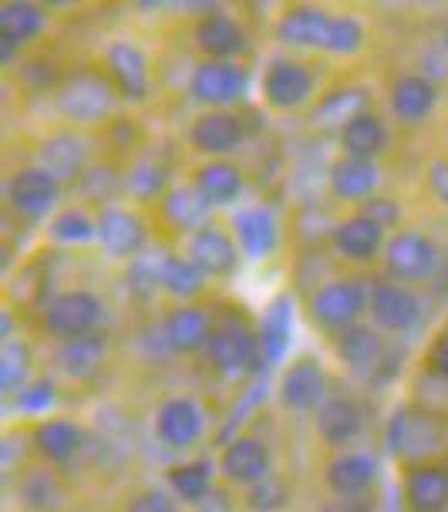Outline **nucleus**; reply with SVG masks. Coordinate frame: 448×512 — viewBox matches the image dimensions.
<instances>
[{
    "label": "nucleus",
    "instance_id": "obj_1",
    "mask_svg": "<svg viewBox=\"0 0 448 512\" xmlns=\"http://www.w3.org/2000/svg\"><path fill=\"white\" fill-rule=\"evenodd\" d=\"M54 105L71 122H98L115 108V91L98 71H75L61 81Z\"/></svg>",
    "mask_w": 448,
    "mask_h": 512
},
{
    "label": "nucleus",
    "instance_id": "obj_2",
    "mask_svg": "<svg viewBox=\"0 0 448 512\" xmlns=\"http://www.w3.org/2000/svg\"><path fill=\"white\" fill-rule=\"evenodd\" d=\"M384 267H388L395 280L418 283L442 267V256H438V246L425 233L401 230L384 246Z\"/></svg>",
    "mask_w": 448,
    "mask_h": 512
},
{
    "label": "nucleus",
    "instance_id": "obj_3",
    "mask_svg": "<svg viewBox=\"0 0 448 512\" xmlns=\"http://www.w3.org/2000/svg\"><path fill=\"white\" fill-rule=\"evenodd\" d=\"M98 317H102V300L88 290H68V294L54 297L44 310V331L61 341H75V337L91 334Z\"/></svg>",
    "mask_w": 448,
    "mask_h": 512
},
{
    "label": "nucleus",
    "instance_id": "obj_4",
    "mask_svg": "<svg viewBox=\"0 0 448 512\" xmlns=\"http://www.w3.org/2000/svg\"><path fill=\"white\" fill-rule=\"evenodd\" d=\"M361 307H364V287L358 280H331L310 297V314L327 331H341V327L347 331V327H354Z\"/></svg>",
    "mask_w": 448,
    "mask_h": 512
},
{
    "label": "nucleus",
    "instance_id": "obj_5",
    "mask_svg": "<svg viewBox=\"0 0 448 512\" xmlns=\"http://www.w3.org/2000/svg\"><path fill=\"white\" fill-rule=\"evenodd\" d=\"M438 445H442V428L435 425V418L408 408L395 411L388 428L391 452L401 455V459H425V455L438 452Z\"/></svg>",
    "mask_w": 448,
    "mask_h": 512
},
{
    "label": "nucleus",
    "instance_id": "obj_6",
    "mask_svg": "<svg viewBox=\"0 0 448 512\" xmlns=\"http://www.w3.org/2000/svg\"><path fill=\"white\" fill-rule=\"evenodd\" d=\"M310 91H314V78H310V71L297 61L277 58L267 68V75H263V98H267L270 108H280V112L304 105L310 98Z\"/></svg>",
    "mask_w": 448,
    "mask_h": 512
},
{
    "label": "nucleus",
    "instance_id": "obj_7",
    "mask_svg": "<svg viewBox=\"0 0 448 512\" xmlns=\"http://www.w3.org/2000/svg\"><path fill=\"white\" fill-rule=\"evenodd\" d=\"M256 347H260V337H253L250 327H243L240 320H226V324H219L213 337H209L206 354L216 371L233 374L253 361Z\"/></svg>",
    "mask_w": 448,
    "mask_h": 512
},
{
    "label": "nucleus",
    "instance_id": "obj_8",
    "mask_svg": "<svg viewBox=\"0 0 448 512\" xmlns=\"http://www.w3.org/2000/svg\"><path fill=\"white\" fill-rule=\"evenodd\" d=\"M243 75L230 61H203L189 78V95L203 105H230L240 98Z\"/></svg>",
    "mask_w": 448,
    "mask_h": 512
},
{
    "label": "nucleus",
    "instance_id": "obj_9",
    "mask_svg": "<svg viewBox=\"0 0 448 512\" xmlns=\"http://www.w3.org/2000/svg\"><path fill=\"white\" fill-rule=\"evenodd\" d=\"M7 199H11L14 213H21L24 219H41L58 203V179L44 169H21L7 186Z\"/></svg>",
    "mask_w": 448,
    "mask_h": 512
},
{
    "label": "nucleus",
    "instance_id": "obj_10",
    "mask_svg": "<svg viewBox=\"0 0 448 512\" xmlns=\"http://www.w3.org/2000/svg\"><path fill=\"white\" fill-rule=\"evenodd\" d=\"M324 391L327 381L324 371L317 368V361H297L294 368H287L280 381V405L294 411V415H304V411L324 405Z\"/></svg>",
    "mask_w": 448,
    "mask_h": 512
},
{
    "label": "nucleus",
    "instance_id": "obj_11",
    "mask_svg": "<svg viewBox=\"0 0 448 512\" xmlns=\"http://www.w3.org/2000/svg\"><path fill=\"white\" fill-rule=\"evenodd\" d=\"M155 435L169 448H186L203 435V411L189 398H169L155 415Z\"/></svg>",
    "mask_w": 448,
    "mask_h": 512
},
{
    "label": "nucleus",
    "instance_id": "obj_12",
    "mask_svg": "<svg viewBox=\"0 0 448 512\" xmlns=\"http://www.w3.org/2000/svg\"><path fill=\"white\" fill-rule=\"evenodd\" d=\"M105 68L115 85L122 88L125 98H132V102L145 98V91H149V61H145V54L135 44L115 41L105 51Z\"/></svg>",
    "mask_w": 448,
    "mask_h": 512
},
{
    "label": "nucleus",
    "instance_id": "obj_13",
    "mask_svg": "<svg viewBox=\"0 0 448 512\" xmlns=\"http://www.w3.org/2000/svg\"><path fill=\"white\" fill-rule=\"evenodd\" d=\"M371 314L374 320L384 327V331H411L418 324V297L405 287H395V283H381V287L371 290Z\"/></svg>",
    "mask_w": 448,
    "mask_h": 512
},
{
    "label": "nucleus",
    "instance_id": "obj_14",
    "mask_svg": "<svg viewBox=\"0 0 448 512\" xmlns=\"http://www.w3.org/2000/svg\"><path fill=\"white\" fill-rule=\"evenodd\" d=\"M223 475L236 486H256L270 475V452L256 438H236L223 452Z\"/></svg>",
    "mask_w": 448,
    "mask_h": 512
},
{
    "label": "nucleus",
    "instance_id": "obj_15",
    "mask_svg": "<svg viewBox=\"0 0 448 512\" xmlns=\"http://www.w3.org/2000/svg\"><path fill=\"white\" fill-rule=\"evenodd\" d=\"M189 142L206 155H226L243 142V125L230 112H206L192 122Z\"/></svg>",
    "mask_w": 448,
    "mask_h": 512
},
{
    "label": "nucleus",
    "instance_id": "obj_16",
    "mask_svg": "<svg viewBox=\"0 0 448 512\" xmlns=\"http://www.w3.org/2000/svg\"><path fill=\"white\" fill-rule=\"evenodd\" d=\"M196 44L209 54V61H230L246 48L243 27L230 14H206L196 27Z\"/></svg>",
    "mask_w": 448,
    "mask_h": 512
},
{
    "label": "nucleus",
    "instance_id": "obj_17",
    "mask_svg": "<svg viewBox=\"0 0 448 512\" xmlns=\"http://www.w3.org/2000/svg\"><path fill=\"white\" fill-rule=\"evenodd\" d=\"M331 24L334 14H324L317 7H297L277 24L280 41L297 44V48H324L331 44Z\"/></svg>",
    "mask_w": 448,
    "mask_h": 512
},
{
    "label": "nucleus",
    "instance_id": "obj_18",
    "mask_svg": "<svg viewBox=\"0 0 448 512\" xmlns=\"http://www.w3.org/2000/svg\"><path fill=\"white\" fill-rule=\"evenodd\" d=\"M98 240L105 243L108 253L115 256H132L145 246V226L139 216H132L128 209H102L98 216Z\"/></svg>",
    "mask_w": 448,
    "mask_h": 512
},
{
    "label": "nucleus",
    "instance_id": "obj_19",
    "mask_svg": "<svg viewBox=\"0 0 448 512\" xmlns=\"http://www.w3.org/2000/svg\"><path fill=\"white\" fill-rule=\"evenodd\" d=\"M41 166L48 176L54 179H78L81 176V169H85V162H88V145L85 139H78V135H71V132H61V135H51L48 142L41 145Z\"/></svg>",
    "mask_w": 448,
    "mask_h": 512
},
{
    "label": "nucleus",
    "instance_id": "obj_20",
    "mask_svg": "<svg viewBox=\"0 0 448 512\" xmlns=\"http://www.w3.org/2000/svg\"><path fill=\"white\" fill-rule=\"evenodd\" d=\"M162 334H166V347H169V351H176V354L199 351V347H206L209 337H213L206 310H199V307L172 310L169 320L162 324Z\"/></svg>",
    "mask_w": 448,
    "mask_h": 512
},
{
    "label": "nucleus",
    "instance_id": "obj_21",
    "mask_svg": "<svg viewBox=\"0 0 448 512\" xmlns=\"http://www.w3.org/2000/svg\"><path fill=\"white\" fill-rule=\"evenodd\" d=\"M364 428V415L354 401L347 398H327L324 405L317 408V432L327 445H347L361 435Z\"/></svg>",
    "mask_w": 448,
    "mask_h": 512
},
{
    "label": "nucleus",
    "instance_id": "obj_22",
    "mask_svg": "<svg viewBox=\"0 0 448 512\" xmlns=\"http://www.w3.org/2000/svg\"><path fill=\"white\" fill-rule=\"evenodd\" d=\"M189 260L196 263L199 273H216L219 277V273H230L236 267V246L223 230L203 226L189 240Z\"/></svg>",
    "mask_w": 448,
    "mask_h": 512
},
{
    "label": "nucleus",
    "instance_id": "obj_23",
    "mask_svg": "<svg viewBox=\"0 0 448 512\" xmlns=\"http://www.w3.org/2000/svg\"><path fill=\"white\" fill-rule=\"evenodd\" d=\"M374 475H378V462L368 452H347L327 465V486L337 496H364L374 482Z\"/></svg>",
    "mask_w": 448,
    "mask_h": 512
},
{
    "label": "nucleus",
    "instance_id": "obj_24",
    "mask_svg": "<svg viewBox=\"0 0 448 512\" xmlns=\"http://www.w3.org/2000/svg\"><path fill=\"white\" fill-rule=\"evenodd\" d=\"M435 102H438V91L432 81L422 75H401L395 81V88H391V108H395V115L408 125L432 115Z\"/></svg>",
    "mask_w": 448,
    "mask_h": 512
},
{
    "label": "nucleus",
    "instance_id": "obj_25",
    "mask_svg": "<svg viewBox=\"0 0 448 512\" xmlns=\"http://www.w3.org/2000/svg\"><path fill=\"white\" fill-rule=\"evenodd\" d=\"M236 243L250 260H263L277 246V219L270 209L253 206L236 216Z\"/></svg>",
    "mask_w": 448,
    "mask_h": 512
},
{
    "label": "nucleus",
    "instance_id": "obj_26",
    "mask_svg": "<svg viewBox=\"0 0 448 512\" xmlns=\"http://www.w3.org/2000/svg\"><path fill=\"white\" fill-rule=\"evenodd\" d=\"M405 492H408V506L415 512H442L448 506V469L418 465L408 475Z\"/></svg>",
    "mask_w": 448,
    "mask_h": 512
},
{
    "label": "nucleus",
    "instance_id": "obj_27",
    "mask_svg": "<svg viewBox=\"0 0 448 512\" xmlns=\"http://www.w3.org/2000/svg\"><path fill=\"white\" fill-rule=\"evenodd\" d=\"M381 243H384V226H378L364 213L344 219L334 230V246L344 256H351V260H371L381 250Z\"/></svg>",
    "mask_w": 448,
    "mask_h": 512
},
{
    "label": "nucleus",
    "instance_id": "obj_28",
    "mask_svg": "<svg viewBox=\"0 0 448 512\" xmlns=\"http://www.w3.org/2000/svg\"><path fill=\"white\" fill-rule=\"evenodd\" d=\"M374 186H378V166L368 159L344 155L331 166V189L341 199H368Z\"/></svg>",
    "mask_w": 448,
    "mask_h": 512
},
{
    "label": "nucleus",
    "instance_id": "obj_29",
    "mask_svg": "<svg viewBox=\"0 0 448 512\" xmlns=\"http://www.w3.org/2000/svg\"><path fill=\"white\" fill-rule=\"evenodd\" d=\"M162 216L169 219L176 230H203L209 216V199L196 186H179L162 196Z\"/></svg>",
    "mask_w": 448,
    "mask_h": 512
},
{
    "label": "nucleus",
    "instance_id": "obj_30",
    "mask_svg": "<svg viewBox=\"0 0 448 512\" xmlns=\"http://www.w3.org/2000/svg\"><path fill=\"white\" fill-rule=\"evenodd\" d=\"M34 445L48 462L64 465L75 459V452L81 448V428L68 418H54V422H41L34 428Z\"/></svg>",
    "mask_w": 448,
    "mask_h": 512
},
{
    "label": "nucleus",
    "instance_id": "obj_31",
    "mask_svg": "<svg viewBox=\"0 0 448 512\" xmlns=\"http://www.w3.org/2000/svg\"><path fill=\"white\" fill-rule=\"evenodd\" d=\"M196 189L209 199V206H223L240 196L243 176L233 162L216 159V162H206V166L196 172Z\"/></svg>",
    "mask_w": 448,
    "mask_h": 512
},
{
    "label": "nucleus",
    "instance_id": "obj_32",
    "mask_svg": "<svg viewBox=\"0 0 448 512\" xmlns=\"http://www.w3.org/2000/svg\"><path fill=\"white\" fill-rule=\"evenodd\" d=\"M341 145L347 155H354V159L371 162L374 155L388 145V132H384V125L374 115L361 112L358 118H351V122L341 128Z\"/></svg>",
    "mask_w": 448,
    "mask_h": 512
},
{
    "label": "nucleus",
    "instance_id": "obj_33",
    "mask_svg": "<svg viewBox=\"0 0 448 512\" xmlns=\"http://www.w3.org/2000/svg\"><path fill=\"white\" fill-rule=\"evenodd\" d=\"M337 354L351 371H371L381 358V341L371 327H347L337 341Z\"/></svg>",
    "mask_w": 448,
    "mask_h": 512
},
{
    "label": "nucleus",
    "instance_id": "obj_34",
    "mask_svg": "<svg viewBox=\"0 0 448 512\" xmlns=\"http://www.w3.org/2000/svg\"><path fill=\"white\" fill-rule=\"evenodd\" d=\"M290 344V300H277L267 317H263V327H260V351H263V361L277 364L283 358Z\"/></svg>",
    "mask_w": 448,
    "mask_h": 512
},
{
    "label": "nucleus",
    "instance_id": "obj_35",
    "mask_svg": "<svg viewBox=\"0 0 448 512\" xmlns=\"http://www.w3.org/2000/svg\"><path fill=\"white\" fill-rule=\"evenodd\" d=\"M159 287H166L169 294L176 297H192L199 287H203V273H199L196 263L182 260V256H162L159 260Z\"/></svg>",
    "mask_w": 448,
    "mask_h": 512
},
{
    "label": "nucleus",
    "instance_id": "obj_36",
    "mask_svg": "<svg viewBox=\"0 0 448 512\" xmlns=\"http://www.w3.org/2000/svg\"><path fill=\"white\" fill-rule=\"evenodd\" d=\"M44 27V14L41 7L34 4H4L0 7V38H11V41H27L34 38V34H41Z\"/></svg>",
    "mask_w": 448,
    "mask_h": 512
},
{
    "label": "nucleus",
    "instance_id": "obj_37",
    "mask_svg": "<svg viewBox=\"0 0 448 512\" xmlns=\"http://www.w3.org/2000/svg\"><path fill=\"white\" fill-rule=\"evenodd\" d=\"M105 354V341L98 334H88V337H75V341H64L58 347V364L68 374H88L95 368L98 361H102Z\"/></svg>",
    "mask_w": 448,
    "mask_h": 512
},
{
    "label": "nucleus",
    "instance_id": "obj_38",
    "mask_svg": "<svg viewBox=\"0 0 448 512\" xmlns=\"http://www.w3.org/2000/svg\"><path fill=\"white\" fill-rule=\"evenodd\" d=\"M169 486L176 489L179 499L199 502L209 492V465L206 462H189L169 469Z\"/></svg>",
    "mask_w": 448,
    "mask_h": 512
},
{
    "label": "nucleus",
    "instance_id": "obj_39",
    "mask_svg": "<svg viewBox=\"0 0 448 512\" xmlns=\"http://www.w3.org/2000/svg\"><path fill=\"white\" fill-rule=\"evenodd\" d=\"M361 105H364V91L341 88V91L327 95L324 102L317 105V118H320V122H341V125H347L351 118L361 115Z\"/></svg>",
    "mask_w": 448,
    "mask_h": 512
},
{
    "label": "nucleus",
    "instance_id": "obj_40",
    "mask_svg": "<svg viewBox=\"0 0 448 512\" xmlns=\"http://www.w3.org/2000/svg\"><path fill=\"white\" fill-rule=\"evenodd\" d=\"M51 236L58 243H88L98 236V223L95 219H88L81 209H68V213H61L51 223Z\"/></svg>",
    "mask_w": 448,
    "mask_h": 512
},
{
    "label": "nucleus",
    "instance_id": "obj_41",
    "mask_svg": "<svg viewBox=\"0 0 448 512\" xmlns=\"http://www.w3.org/2000/svg\"><path fill=\"white\" fill-rule=\"evenodd\" d=\"M58 496H61V489H58V482H54V475L48 472H31L21 482V502L31 509H51L54 502H58Z\"/></svg>",
    "mask_w": 448,
    "mask_h": 512
},
{
    "label": "nucleus",
    "instance_id": "obj_42",
    "mask_svg": "<svg viewBox=\"0 0 448 512\" xmlns=\"http://www.w3.org/2000/svg\"><path fill=\"white\" fill-rule=\"evenodd\" d=\"M166 179H169L166 166H159V162H152V159H142L139 166L128 172V189H132L135 196L149 199L155 192L166 189Z\"/></svg>",
    "mask_w": 448,
    "mask_h": 512
},
{
    "label": "nucleus",
    "instance_id": "obj_43",
    "mask_svg": "<svg viewBox=\"0 0 448 512\" xmlns=\"http://www.w3.org/2000/svg\"><path fill=\"white\" fill-rule=\"evenodd\" d=\"M27 374V351L17 341H4V354H0V388L14 391Z\"/></svg>",
    "mask_w": 448,
    "mask_h": 512
},
{
    "label": "nucleus",
    "instance_id": "obj_44",
    "mask_svg": "<svg viewBox=\"0 0 448 512\" xmlns=\"http://www.w3.org/2000/svg\"><path fill=\"white\" fill-rule=\"evenodd\" d=\"M364 41V31L361 24L354 21V17L347 14H334V24H331V44H327V51L334 54H351L358 51Z\"/></svg>",
    "mask_w": 448,
    "mask_h": 512
},
{
    "label": "nucleus",
    "instance_id": "obj_45",
    "mask_svg": "<svg viewBox=\"0 0 448 512\" xmlns=\"http://www.w3.org/2000/svg\"><path fill=\"white\" fill-rule=\"evenodd\" d=\"M283 502H287V489H283L280 479L267 475L263 482H256L250 489V509L253 512H277Z\"/></svg>",
    "mask_w": 448,
    "mask_h": 512
},
{
    "label": "nucleus",
    "instance_id": "obj_46",
    "mask_svg": "<svg viewBox=\"0 0 448 512\" xmlns=\"http://www.w3.org/2000/svg\"><path fill=\"white\" fill-rule=\"evenodd\" d=\"M54 405V384L51 381H34L31 388H24V395H17V408L27 415H38V411Z\"/></svg>",
    "mask_w": 448,
    "mask_h": 512
},
{
    "label": "nucleus",
    "instance_id": "obj_47",
    "mask_svg": "<svg viewBox=\"0 0 448 512\" xmlns=\"http://www.w3.org/2000/svg\"><path fill=\"white\" fill-rule=\"evenodd\" d=\"M125 512H179V509H176V502L166 496V492L149 489V492H142V496H135L132 502H128Z\"/></svg>",
    "mask_w": 448,
    "mask_h": 512
},
{
    "label": "nucleus",
    "instance_id": "obj_48",
    "mask_svg": "<svg viewBox=\"0 0 448 512\" xmlns=\"http://www.w3.org/2000/svg\"><path fill=\"white\" fill-rule=\"evenodd\" d=\"M428 189L442 206H448V159H438L428 166Z\"/></svg>",
    "mask_w": 448,
    "mask_h": 512
},
{
    "label": "nucleus",
    "instance_id": "obj_49",
    "mask_svg": "<svg viewBox=\"0 0 448 512\" xmlns=\"http://www.w3.org/2000/svg\"><path fill=\"white\" fill-rule=\"evenodd\" d=\"M364 216L374 219L378 226H391L398 219V203H391V199H368V206H364Z\"/></svg>",
    "mask_w": 448,
    "mask_h": 512
},
{
    "label": "nucleus",
    "instance_id": "obj_50",
    "mask_svg": "<svg viewBox=\"0 0 448 512\" xmlns=\"http://www.w3.org/2000/svg\"><path fill=\"white\" fill-rule=\"evenodd\" d=\"M320 512H371V502L364 496H337L334 502H327Z\"/></svg>",
    "mask_w": 448,
    "mask_h": 512
},
{
    "label": "nucleus",
    "instance_id": "obj_51",
    "mask_svg": "<svg viewBox=\"0 0 448 512\" xmlns=\"http://www.w3.org/2000/svg\"><path fill=\"white\" fill-rule=\"evenodd\" d=\"M432 371L442 374V378L448 381V334L438 337L435 347H432Z\"/></svg>",
    "mask_w": 448,
    "mask_h": 512
},
{
    "label": "nucleus",
    "instance_id": "obj_52",
    "mask_svg": "<svg viewBox=\"0 0 448 512\" xmlns=\"http://www.w3.org/2000/svg\"><path fill=\"white\" fill-rule=\"evenodd\" d=\"M445 48H448V31H445Z\"/></svg>",
    "mask_w": 448,
    "mask_h": 512
}]
</instances>
